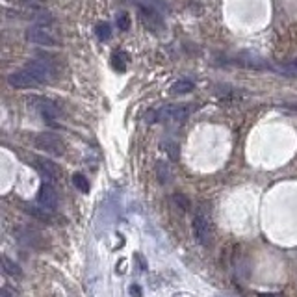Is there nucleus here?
I'll return each instance as SVG.
<instances>
[{"label": "nucleus", "instance_id": "obj_11", "mask_svg": "<svg viewBox=\"0 0 297 297\" xmlns=\"http://www.w3.org/2000/svg\"><path fill=\"white\" fill-rule=\"evenodd\" d=\"M2 268H4V271L8 275H12V277H21L23 275V269L19 268V264L13 262L12 258H8L6 255H2Z\"/></svg>", "mask_w": 297, "mask_h": 297}, {"label": "nucleus", "instance_id": "obj_21", "mask_svg": "<svg viewBox=\"0 0 297 297\" xmlns=\"http://www.w3.org/2000/svg\"><path fill=\"white\" fill-rule=\"evenodd\" d=\"M130 295L132 297H141V288H139V286H134V284H132L130 286Z\"/></svg>", "mask_w": 297, "mask_h": 297}, {"label": "nucleus", "instance_id": "obj_18", "mask_svg": "<svg viewBox=\"0 0 297 297\" xmlns=\"http://www.w3.org/2000/svg\"><path fill=\"white\" fill-rule=\"evenodd\" d=\"M117 26H119V30H128V26H130V17H128V13L117 15Z\"/></svg>", "mask_w": 297, "mask_h": 297}, {"label": "nucleus", "instance_id": "obj_20", "mask_svg": "<svg viewBox=\"0 0 297 297\" xmlns=\"http://www.w3.org/2000/svg\"><path fill=\"white\" fill-rule=\"evenodd\" d=\"M13 4H23V6H35L39 0H10Z\"/></svg>", "mask_w": 297, "mask_h": 297}, {"label": "nucleus", "instance_id": "obj_12", "mask_svg": "<svg viewBox=\"0 0 297 297\" xmlns=\"http://www.w3.org/2000/svg\"><path fill=\"white\" fill-rule=\"evenodd\" d=\"M156 177L160 180V184L171 182V169L166 162H156Z\"/></svg>", "mask_w": 297, "mask_h": 297}, {"label": "nucleus", "instance_id": "obj_6", "mask_svg": "<svg viewBox=\"0 0 297 297\" xmlns=\"http://www.w3.org/2000/svg\"><path fill=\"white\" fill-rule=\"evenodd\" d=\"M193 106L191 104H177V106H166L156 115H153V121H184L191 114Z\"/></svg>", "mask_w": 297, "mask_h": 297}, {"label": "nucleus", "instance_id": "obj_5", "mask_svg": "<svg viewBox=\"0 0 297 297\" xmlns=\"http://www.w3.org/2000/svg\"><path fill=\"white\" fill-rule=\"evenodd\" d=\"M28 104L41 115V117H43V119L48 121V123H54V121L58 119V115H60V108H58V104L52 103V101H48V98L32 97L28 101Z\"/></svg>", "mask_w": 297, "mask_h": 297}, {"label": "nucleus", "instance_id": "obj_15", "mask_svg": "<svg viewBox=\"0 0 297 297\" xmlns=\"http://www.w3.org/2000/svg\"><path fill=\"white\" fill-rule=\"evenodd\" d=\"M95 34H97V37L101 41H108L112 37V28H110L108 23H98L95 26Z\"/></svg>", "mask_w": 297, "mask_h": 297}, {"label": "nucleus", "instance_id": "obj_1", "mask_svg": "<svg viewBox=\"0 0 297 297\" xmlns=\"http://www.w3.org/2000/svg\"><path fill=\"white\" fill-rule=\"evenodd\" d=\"M191 230H193L195 240L199 241L201 245H208L212 241V223L208 212H205L203 208H197L191 221Z\"/></svg>", "mask_w": 297, "mask_h": 297}, {"label": "nucleus", "instance_id": "obj_13", "mask_svg": "<svg viewBox=\"0 0 297 297\" xmlns=\"http://www.w3.org/2000/svg\"><path fill=\"white\" fill-rule=\"evenodd\" d=\"M126 63H128V56H126V52L123 51H117L114 52V56H112V65H114L115 71H125L126 69Z\"/></svg>", "mask_w": 297, "mask_h": 297}, {"label": "nucleus", "instance_id": "obj_16", "mask_svg": "<svg viewBox=\"0 0 297 297\" xmlns=\"http://www.w3.org/2000/svg\"><path fill=\"white\" fill-rule=\"evenodd\" d=\"M162 148L167 153V156L171 158V160H178V153H180V148L175 141H164L162 143Z\"/></svg>", "mask_w": 297, "mask_h": 297}, {"label": "nucleus", "instance_id": "obj_9", "mask_svg": "<svg viewBox=\"0 0 297 297\" xmlns=\"http://www.w3.org/2000/svg\"><path fill=\"white\" fill-rule=\"evenodd\" d=\"M34 166L46 180H58V178L62 177L60 167H58L54 162L48 160V158H34Z\"/></svg>", "mask_w": 297, "mask_h": 297}, {"label": "nucleus", "instance_id": "obj_14", "mask_svg": "<svg viewBox=\"0 0 297 297\" xmlns=\"http://www.w3.org/2000/svg\"><path fill=\"white\" fill-rule=\"evenodd\" d=\"M73 184H74V188H78L82 193H87V191H89V182H87V178L84 177L82 173H74Z\"/></svg>", "mask_w": 297, "mask_h": 297}, {"label": "nucleus", "instance_id": "obj_24", "mask_svg": "<svg viewBox=\"0 0 297 297\" xmlns=\"http://www.w3.org/2000/svg\"><path fill=\"white\" fill-rule=\"evenodd\" d=\"M258 297H277V295H266V293H260Z\"/></svg>", "mask_w": 297, "mask_h": 297}, {"label": "nucleus", "instance_id": "obj_19", "mask_svg": "<svg viewBox=\"0 0 297 297\" xmlns=\"http://www.w3.org/2000/svg\"><path fill=\"white\" fill-rule=\"evenodd\" d=\"M0 297H17V291L13 290L12 286H2V290H0Z\"/></svg>", "mask_w": 297, "mask_h": 297}, {"label": "nucleus", "instance_id": "obj_4", "mask_svg": "<svg viewBox=\"0 0 297 297\" xmlns=\"http://www.w3.org/2000/svg\"><path fill=\"white\" fill-rule=\"evenodd\" d=\"M24 69H28L30 73L37 78L39 84L54 80V76H56V69H54V65H52L51 62H46V60H39V58H37V60H30V62H26V67Z\"/></svg>", "mask_w": 297, "mask_h": 297}, {"label": "nucleus", "instance_id": "obj_10", "mask_svg": "<svg viewBox=\"0 0 297 297\" xmlns=\"http://www.w3.org/2000/svg\"><path fill=\"white\" fill-rule=\"evenodd\" d=\"M193 87H195V84L189 80V78H180V80H177L171 87H169V93H171V95H186V93H189Z\"/></svg>", "mask_w": 297, "mask_h": 297}, {"label": "nucleus", "instance_id": "obj_8", "mask_svg": "<svg viewBox=\"0 0 297 297\" xmlns=\"http://www.w3.org/2000/svg\"><path fill=\"white\" fill-rule=\"evenodd\" d=\"M8 82L12 87H17V89H28V87H37L41 86L37 78L30 73L28 69H21V71H15L8 76Z\"/></svg>", "mask_w": 297, "mask_h": 297}, {"label": "nucleus", "instance_id": "obj_23", "mask_svg": "<svg viewBox=\"0 0 297 297\" xmlns=\"http://www.w3.org/2000/svg\"><path fill=\"white\" fill-rule=\"evenodd\" d=\"M291 67H295V69H297V60H293V62H291Z\"/></svg>", "mask_w": 297, "mask_h": 297}, {"label": "nucleus", "instance_id": "obj_3", "mask_svg": "<svg viewBox=\"0 0 297 297\" xmlns=\"http://www.w3.org/2000/svg\"><path fill=\"white\" fill-rule=\"evenodd\" d=\"M26 41L34 43V45L39 46H58L60 45V39L54 37L51 30L43 26V24H37V26H30L26 30Z\"/></svg>", "mask_w": 297, "mask_h": 297}, {"label": "nucleus", "instance_id": "obj_17", "mask_svg": "<svg viewBox=\"0 0 297 297\" xmlns=\"http://www.w3.org/2000/svg\"><path fill=\"white\" fill-rule=\"evenodd\" d=\"M171 201L175 203V205L180 208L182 212H188L189 210V199L186 197V195H182V193H175L171 197Z\"/></svg>", "mask_w": 297, "mask_h": 297}, {"label": "nucleus", "instance_id": "obj_2", "mask_svg": "<svg viewBox=\"0 0 297 297\" xmlns=\"http://www.w3.org/2000/svg\"><path fill=\"white\" fill-rule=\"evenodd\" d=\"M35 147L45 151L48 155L54 156H62L65 153V143L62 141V137H58L56 134H51V132H41L34 137Z\"/></svg>", "mask_w": 297, "mask_h": 297}, {"label": "nucleus", "instance_id": "obj_7", "mask_svg": "<svg viewBox=\"0 0 297 297\" xmlns=\"http://www.w3.org/2000/svg\"><path fill=\"white\" fill-rule=\"evenodd\" d=\"M58 203H60V197H58L56 188L51 182L41 184L39 191H37V205L43 210H56Z\"/></svg>", "mask_w": 297, "mask_h": 297}, {"label": "nucleus", "instance_id": "obj_22", "mask_svg": "<svg viewBox=\"0 0 297 297\" xmlns=\"http://www.w3.org/2000/svg\"><path fill=\"white\" fill-rule=\"evenodd\" d=\"M136 260H139V268L143 269V271H145V269H147V266H145V262H143V258H141V255H136Z\"/></svg>", "mask_w": 297, "mask_h": 297}]
</instances>
